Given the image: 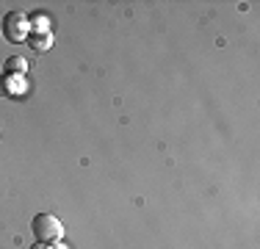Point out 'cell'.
Wrapping results in <instances>:
<instances>
[{"label": "cell", "instance_id": "obj_4", "mask_svg": "<svg viewBox=\"0 0 260 249\" xmlns=\"http://www.w3.org/2000/svg\"><path fill=\"white\" fill-rule=\"evenodd\" d=\"M28 45L36 53H47L53 47V30H30L28 34Z\"/></svg>", "mask_w": 260, "mask_h": 249}, {"label": "cell", "instance_id": "obj_2", "mask_svg": "<svg viewBox=\"0 0 260 249\" xmlns=\"http://www.w3.org/2000/svg\"><path fill=\"white\" fill-rule=\"evenodd\" d=\"M28 34H30V20L22 11H9L3 17V36L11 42V45H22L28 42Z\"/></svg>", "mask_w": 260, "mask_h": 249}, {"label": "cell", "instance_id": "obj_1", "mask_svg": "<svg viewBox=\"0 0 260 249\" xmlns=\"http://www.w3.org/2000/svg\"><path fill=\"white\" fill-rule=\"evenodd\" d=\"M34 235L36 241H42V244H58L61 238H64V227H61V222L55 219L53 213H36L34 216Z\"/></svg>", "mask_w": 260, "mask_h": 249}, {"label": "cell", "instance_id": "obj_3", "mask_svg": "<svg viewBox=\"0 0 260 249\" xmlns=\"http://www.w3.org/2000/svg\"><path fill=\"white\" fill-rule=\"evenodd\" d=\"M22 91H25V78H17V75H3L0 78V95L22 97Z\"/></svg>", "mask_w": 260, "mask_h": 249}, {"label": "cell", "instance_id": "obj_5", "mask_svg": "<svg viewBox=\"0 0 260 249\" xmlns=\"http://www.w3.org/2000/svg\"><path fill=\"white\" fill-rule=\"evenodd\" d=\"M3 72H6V75H17V78H25V72H28V61L22 58V55H11V58H6Z\"/></svg>", "mask_w": 260, "mask_h": 249}, {"label": "cell", "instance_id": "obj_8", "mask_svg": "<svg viewBox=\"0 0 260 249\" xmlns=\"http://www.w3.org/2000/svg\"><path fill=\"white\" fill-rule=\"evenodd\" d=\"M50 249H70L67 244H50Z\"/></svg>", "mask_w": 260, "mask_h": 249}, {"label": "cell", "instance_id": "obj_7", "mask_svg": "<svg viewBox=\"0 0 260 249\" xmlns=\"http://www.w3.org/2000/svg\"><path fill=\"white\" fill-rule=\"evenodd\" d=\"M30 249H50V246H47V244H42V241H36V244L30 246Z\"/></svg>", "mask_w": 260, "mask_h": 249}, {"label": "cell", "instance_id": "obj_6", "mask_svg": "<svg viewBox=\"0 0 260 249\" xmlns=\"http://www.w3.org/2000/svg\"><path fill=\"white\" fill-rule=\"evenodd\" d=\"M30 30H50V20H47V17H34V20H30Z\"/></svg>", "mask_w": 260, "mask_h": 249}]
</instances>
